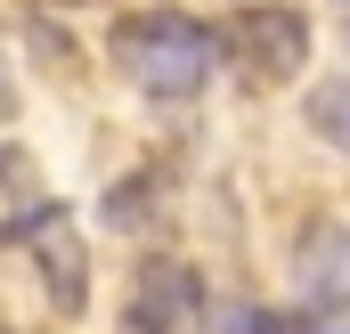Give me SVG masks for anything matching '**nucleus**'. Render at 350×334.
Segmentation results:
<instances>
[{"label":"nucleus","instance_id":"obj_1","mask_svg":"<svg viewBox=\"0 0 350 334\" xmlns=\"http://www.w3.org/2000/svg\"><path fill=\"white\" fill-rule=\"evenodd\" d=\"M106 57L122 66V82L139 90V98H204L228 49L187 8H139V16H114Z\"/></svg>","mask_w":350,"mask_h":334},{"label":"nucleus","instance_id":"obj_2","mask_svg":"<svg viewBox=\"0 0 350 334\" xmlns=\"http://www.w3.org/2000/svg\"><path fill=\"white\" fill-rule=\"evenodd\" d=\"M220 49L237 57V74H245V82L277 90V82H293V74L310 66V16H301V8H285V0H261V8H245V16L220 33Z\"/></svg>","mask_w":350,"mask_h":334},{"label":"nucleus","instance_id":"obj_3","mask_svg":"<svg viewBox=\"0 0 350 334\" xmlns=\"http://www.w3.org/2000/svg\"><path fill=\"white\" fill-rule=\"evenodd\" d=\"M204 310V285L187 261H147L131 277V302H122V334H187Z\"/></svg>","mask_w":350,"mask_h":334},{"label":"nucleus","instance_id":"obj_4","mask_svg":"<svg viewBox=\"0 0 350 334\" xmlns=\"http://www.w3.org/2000/svg\"><path fill=\"white\" fill-rule=\"evenodd\" d=\"M25 245H33V261H41V285H49V302H57L66 318H82V310H90V245L74 237V220L49 204V212L25 229Z\"/></svg>","mask_w":350,"mask_h":334},{"label":"nucleus","instance_id":"obj_5","mask_svg":"<svg viewBox=\"0 0 350 334\" xmlns=\"http://www.w3.org/2000/svg\"><path fill=\"white\" fill-rule=\"evenodd\" d=\"M49 212V188H41V164L25 147H0V245H25V229Z\"/></svg>","mask_w":350,"mask_h":334},{"label":"nucleus","instance_id":"obj_6","mask_svg":"<svg viewBox=\"0 0 350 334\" xmlns=\"http://www.w3.org/2000/svg\"><path fill=\"white\" fill-rule=\"evenodd\" d=\"M301 294L326 302V310H350V229H310V245H301Z\"/></svg>","mask_w":350,"mask_h":334},{"label":"nucleus","instance_id":"obj_7","mask_svg":"<svg viewBox=\"0 0 350 334\" xmlns=\"http://www.w3.org/2000/svg\"><path fill=\"white\" fill-rule=\"evenodd\" d=\"M310 123H318L334 147H350V82L342 90H318V98H310Z\"/></svg>","mask_w":350,"mask_h":334},{"label":"nucleus","instance_id":"obj_8","mask_svg":"<svg viewBox=\"0 0 350 334\" xmlns=\"http://www.w3.org/2000/svg\"><path fill=\"white\" fill-rule=\"evenodd\" d=\"M228 334H318L310 318H285V310H237Z\"/></svg>","mask_w":350,"mask_h":334},{"label":"nucleus","instance_id":"obj_9","mask_svg":"<svg viewBox=\"0 0 350 334\" xmlns=\"http://www.w3.org/2000/svg\"><path fill=\"white\" fill-rule=\"evenodd\" d=\"M8 106H16V90H8V74H0V114H8Z\"/></svg>","mask_w":350,"mask_h":334}]
</instances>
